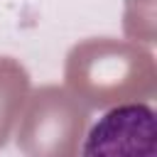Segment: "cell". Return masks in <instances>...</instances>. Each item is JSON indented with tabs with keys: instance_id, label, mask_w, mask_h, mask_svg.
I'll return each mask as SVG.
<instances>
[{
	"instance_id": "6da1fadb",
	"label": "cell",
	"mask_w": 157,
	"mask_h": 157,
	"mask_svg": "<svg viewBox=\"0 0 157 157\" xmlns=\"http://www.w3.org/2000/svg\"><path fill=\"white\" fill-rule=\"evenodd\" d=\"M64 81L86 108L145 103L157 91V64L152 52L135 42L91 37L69 49Z\"/></svg>"
},
{
	"instance_id": "7a4b0ae2",
	"label": "cell",
	"mask_w": 157,
	"mask_h": 157,
	"mask_svg": "<svg viewBox=\"0 0 157 157\" xmlns=\"http://www.w3.org/2000/svg\"><path fill=\"white\" fill-rule=\"evenodd\" d=\"M88 108L61 86H42L27 98L17 147L25 157H81Z\"/></svg>"
},
{
	"instance_id": "3957f363",
	"label": "cell",
	"mask_w": 157,
	"mask_h": 157,
	"mask_svg": "<svg viewBox=\"0 0 157 157\" xmlns=\"http://www.w3.org/2000/svg\"><path fill=\"white\" fill-rule=\"evenodd\" d=\"M81 157H157L155 110L147 103L110 108L91 128Z\"/></svg>"
},
{
	"instance_id": "277c9868",
	"label": "cell",
	"mask_w": 157,
	"mask_h": 157,
	"mask_svg": "<svg viewBox=\"0 0 157 157\" xmlns=\"http://www.w3.org/2000/svg\"><path fill=\"white\" fill-rule=\"evenodd\" d=\"M29 98V74L15 56H0V150Z\"/></svg>"
}]
</instances>
